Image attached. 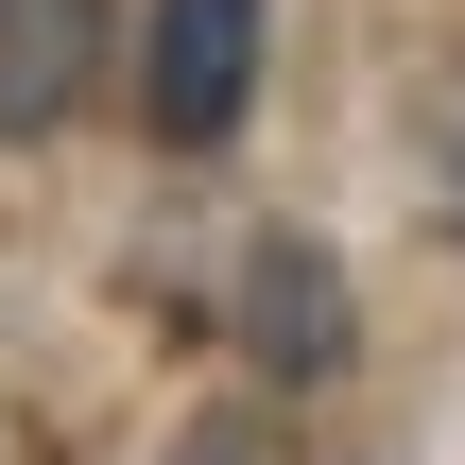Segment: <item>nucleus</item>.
Returning a JSON list of instances; mask_svg holds the SVG:
<instances>
[{
    "instance_id": "f257e3e1",
    "label": "nucleus",
    "mask_w": 465,
    "mask_h": 465,
    "mask_svg": "<svg viewBox=\"0 0 465 465\" xmlns=\"http://www.w3.org/2000/svg\"><path fill=\"white\" fill-rule=\"evenodd\" d=\"M242 104H259V0H155V35H138V121H155L173 155H224Z\"/></svg>"
},
{
    "instance_id": "f03ea898",
    "label": "nucleus",
    "mask_w": 465,
    "mask_h": 465,
    "mask_svg": "<svg viewBox=\"0 0 465 465\" xmlns=\"http://www.w3.org/2000/svg\"><path fill=\"white\" fill-rule=\"evenodd\" d=\"M242 345H259L276 380H328V362H345V276H328L293 224H259V259H242Z\"/></svg>"
},
{
    "instance_id": "7ed1b4c3",
    "label": "nucleus",
    "mask_w": 465,
    "mask_h": 465,
    "mask_svg": "<svg viewBox=\"0 0 465 465\" xmlns=\"http://www.w3.org/2000/svg\"><path fill=\"white\" fill-rule=\"evenodd\" d=\"M86 69H104V17H86V0H0V138L69 121Z\"/></svg>"
},
{
    "instance_id": "20e7f679",
    "label": "nucleus",
    "mask_w": 465,
    "mask_h": 465,
    "mask_svg": "<svg viewBox=\"0 0 465 465\" xmlns=\"http://www.w3.org/2000/svg\"><path fill=\"white\" fill-rule=\"evenodd\" d=\"M414 173H431V207L465 224V69L431 86V104H414Z\"/></svg>"
}]
</instances>
